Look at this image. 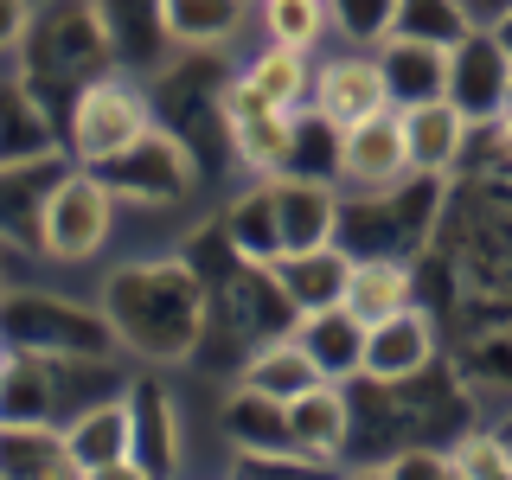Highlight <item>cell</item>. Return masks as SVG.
<instances>
[{
	"label": "cell",
	"instance_id": "6da1fadb",
	"mask_svg": "<svg viewBox=\"0 0 512 480\" xmlns=\"http://www.w3.org/2000/svg\"><path fill=\"white\" fill-rule=\"evenodd\" d=\"M199 282L186 269L160 263V269H122L109 282V327L122 333L128 346L154 352V359H180L192 352V333H199Z\"/></svg>",
	"mask_w": 512,
	"mask_h": 480
},
{
	"label": "cell",
	"instance_id": "7a4b0ae2",
	"mask_svg": "<svg viewBox=\"0 0 512 480\" xmlns=\"http://www.w3.org/2000/svg\"><path fill=\"white\" fill-rule=\"evenodd\" d=\"M109 224H116V192L103 173H58V186L39 205V250L58 263H84L109 244Z\"/></svg>",
	"mask_w": 512,
	"mask_h": 480
},
{
	"label": "cell",
	"instance_id": "3957f363",
	"mask_svg": "<svg viewBox=\"0 0 512 480\" xmlns=\"http://www.w3.org/2000/svg\"><path fill=\"white\" fill-rule=\"evenodd\" d=\"M148 128H154V109L135 84H122V77H90L71 103V154L90 160V167H103L109 154L135 148Z\"/></svg>",
	"mask_w": 512,
	"mask_h": 480
},
{
	"label": "cell",
	"instance_id": "277c9868",
	"mask_svg": "<svg viewBox=\"0 0 512 480\" xmlns=\"http://www.w3.org/2000/svg\"><path fill=\"white\" fill-rule=\"evenodd\" d=\"M333 173H340L346 186H359V199H365V192L397 186L410 173L404 116H397V109H378V116L340 128V135H333Z\"/></svg>",
	"mask_w": 512,
	"mask_h": 480
},
{
	"label": "cell",
	"instance_id": "5b68a950",
	"mask_svg": "<svg viewBox=\"0 0 512 480\" xmlns=\"http://www.w3.org/2000/svg\"><path fill=\"white\" fill-rule=\"evenodd\" d=\"M448 103L468 122H493L512 103V58L500 52L493 32H468V39L448 45Z\"/></svg>",
	"mask_w": 512,
	"mask_h": 480
},
{
	"label": "cell",
	"instance_id": "8992f818",
	"mask_svg": "<svg viewBox=\"0 0 512 480\" xmlns=\"http://www.w3.org/2000/svg\"><path fill=\"white\" fill-rule=\"evenodd\" d=\"M269 282H276V295H282V308L288 314H320V308H340V295H346V276H352V256L333 244H308V250H282V256H269Z\"/></svg>",
	"mask_w": 512,
	"mask_h": 480
},
{
	"label": "cell",
	"instance_id": "52a82bcc",
	"mask_svg": "<svg viewBox=\"0 0 512 480\" xmlns=\"http://www.w3.org/2000/svg\"><path fill=\"white\" fill-rule=\"evenodd\" d=\"M109 180V192H128V199H180L186 180H192V160L186 148L173 135H160V128H148V135L135 141V148H122V154H109L103 167H96Z\"/></svg>",
	"mask_w": 512,
	"mask_h": 480
},
{
	"label": "cell",
	"instance_id": "ba28073f",
	"mask_svg": "<svg viewBox=\"0 0 512 480\" xmlns=\"http://www.w3.org/2000/svg\"><path fill=\"white\" fill-rule=\"evenodd\" d=\"M269 205H276V256L327 244L340 231V192L314 173H269Z\"/></svg>",
	"mask_w": 512,
	"mask_h": 480
},
{
	"label": "cell",
	"instance_id": "9c48e42d",
	"mask_svg": "<svg viewBox=\"0 0 512 480\" xmlns=\"http://www.w3.org/2000/svg\"><path fill=\"white\" fill-rule=\"evenodd\" d=\"M308 90H314V122H327L333 135L352 128V122H365V116H378V109H391L384 71H378V58H365V52H346V58L320 64V77Z\"/></svg>",
	"mask_w": 512,
	"mask_h": 480
},
{
	"label": "cell",
	"instance_id": "30bf717a",
	"mask_svg": "<svg viewBox=\"0 0 512 480\" xmlns=\"http://www.w3.org/2000/svg\"><path fill=\"white\" fill-rule=\"evenodd\" d=\"M282 436L301 461H333L352 436V397L340 391V378H320L301 397L282 404Z\"/></svg>",
	"mask_w": 512,
	"mask_h": 480
},
{
	"label": "cell",
	"instance_id": "8fae6325",
	"mask_svg": "<svg viewBox=\"0 0 512 480\" xmlns=\"http://www.w3.org/2000/svg\"><path fill=\"white\" fill-rule=\"evenodd\" d=\"M436 359V327H429L416 308L404 314H384L365 327V346H359V378H372V384H404L416 378L423 365Z\"/></svg>",
	"mask_w": 512,
	"mask_h": 480
},
{
	"label": "cell",
	"instance_id": "7c38bea8",
	"mask_svg": "<svg viewBox=\"0 0 512 480\" xmlns=\"http://www.w3.org/2000/svg\"><path fill=\"white\" fill-rule=\"evenodd\" d=\"M64 455H71V474H135L128 461V397H109V404H90L64 429Z\"/></svg>",
	"mask_w": 512,
	"mask_h": 480
},
{
	"label": "cell",
	"instance_id": "4fadbf2b",
	"mask_svg": "<svg viewBox=\"0 0 512 480\" xmlns=\"http://www.w3.org/2000/svg\"><path fill=\"white\" fill-rule=\"evenodd\" d=\"M378 71H384V90H391V109L429 103V96L448 90V45L391 32V39H378Z\"/></svg>",
	"mask_w": 512,
	"mask_h": 480
},
{
	"label": "cell",
	"instance_id": "5bb4252c",
	"mask_svg": "<svg viewBox=\"0 0 512 480\" xmlns=\"http://www.w3.org/2000/svg\"><path fill=\"white\" fill-rule=\"evenodd\" d=\"M404 116V141H410V173H448L461 160V148H468V135H474V122L461 116L448 96H429V103H410V109H397Z\"/></svg>",
	"mask_w": 512,
	"mask_h": 480
},
{
	"label": "cell",
	"instance_id": "9a60e30c",
	"mask_svg": "<svg viewBox=\"0 0 512 480\" xmlns=\"http://www.w3.org/2000/svg\"><path fill=\"white\" fill-rule=\"evenodd\" d=\"M308 84H314V77H308V52H301V45H269V52L256 58L231 90H224V103H250V109H301Z\"/></svg>",
	"mask_w": 512,
	"mask_h": 480
},
{
	"label": "cell",
	"instance_id": "2e32d148",
	"mask_svg": "<svg viewBox=\"0 0 512 480\" xmlns=\"http://www.w3.org/2000/svg\"><path fill=\"white\" fill-rule=\"evenodd\" d=\"M340 308L359 320V327H372V320H384V314H404L410 308V263H404V256H391V250L359 256L352 276H346Z\"/></svg>",
	"mask_w": 512,
	"mask_h": 480
},
{
	"label": "cell",
	"instance_id": "e0dca14e",
	"mask_svg": "<svg viewBox=\"0 0 512 480\" xmlns=\"http://www.w3.org/2000/svg\"><path fill=\"white\" fill-rule=\"evenodd\" d=\"M224 116H231L237 154H244L256 173H288V160H295V141H301L295 109H250V103H224Z\"/></svg>",
	"mask_w": 512,
	"mask_h": 480
},
{
	"label": "cell",
	"instance_id": "ac0fdd59",
	"mask_svg": "<svg viewBox=\"0 0 512 480\" xmlns=\"http://www.w3.org/2000/svg\"><path fill=\"white\" fill-rule=\"evenodd\" d=\"M308 384H320V365H314V352L301 346V333L269 340L263 352H250V365H244V391L269 397V404H288V397H301Z\"/></svg>",
	"mask_w": 512,
	"mask_h": 480
},
{
	"label": "cell",
	"instance_id": "d6986e66",
	"mask_svg": "<svg viewBox=\"0 0 512 480\" xmlns=\"http://www.w3.org/2000/svg\"><path fill=\"white\" fill-rule=\"evenodd\" d=\"M128 461H135V474H167L180 461L173 455V410L154 384H135V397H128Z\"/></svg>",
	"mask_w": 512,
	"mask_h": 480
},
{
	"label": "cell",
	"instance_id": "ffe728a7",
	"mask_svg": "<svg viewBox=\"0 0 512 480\" xmlns=\"http://www.w3.org/2000/svg\"><path fill=\"white\" fill-rule=\"evenodd\" d=\"M301 346L314 352L320 378H359V346H365V327L352 320L346 308H320V314H301Z\"/></svg>",
	"mask_w": 512,
	"mask_h": 480
},
{
	"label": "cell",
	"instance_id": "44dd1931",
	"mask_svg": "<svg viewBox=\"0 0 512 480\" xmlns=\"http://www.w3.org/2000/svg\"><path fill=\"white\" fill-rule=\"evenodd\" d=\"M0 474H71L64 429H45L39 416L0 423Z\"/></svg>",
	"mask_w": 512,
	"mask_h": 480
},
{
	"label": "cell",
	"instance_id": "7402d4cb",
	"mask_svg": "<svg viewBox=\"0 0 512 480\" xmlns=\"http://www.w3.org/2000/svg\"><path fill=\"white\" fill-rule=\"evenodd\" d=\"M154 7H160V26L180 45H224L244 26L250 0H154Z\"/></svg>",
	"mask_w": 512,
	"mask_h": 480
},
{
	"label": "cell",
	"instance_id": "603a6c76",
	"mask_svg": "<svg viewBox=\"0 0 512 480\" xmlns=\"http://www.w3.org/2000/svg\"><path fill=\"white\" fill-rule=\"evenodd\" d=\"M391 32H410V39L455 45V39H468V32H474V20H468V7H461V0H397Z\"/></svg>",
	"mask_w": 512,
	"mask_h": 480
},
{
	"label": "cell",
	"instance_id": "cb8c5ba5",
	"mask_svg": "<svg viewBox=\"0 0 512 480\" xmlns=\"http://www.w3.org/2000/svg\"><path fill=\"white\" fill-rule=\"evenodd\" d=\"M263 26L276 45H301L314 52L320 26H327V0H263Z\"/></svg>",
	"mask_w": 512,
	"mask_h": 480
},
{
	"label": "cell",
	"instance_id": "d4e9b609",
	"mask_svg": "<svg viewBox=\"0 0 512 480\" xmlns=\"http://www.w3.org/2000/svg\"><path fill=\"white\" fill-rule=\"evenodd\" d=\"M448 461H455L461 480H512V448L500 429H474V436H461L448 448Z\"/></svg>",
	"mask_w": 512,
	"mask_h": 480
},
{
	"label": "cell",
	"instance_id": "484cf974",
	"mask_svg": "<svg viewBox=\"0 0 512 480\" xmlns=\"http://www.w3.org/2000/svg\"><path fill=\"white\" fill-rule=\"evenodd\" d=\"M327 20L340 26L352 45H378V39H391L397 0H327Z\"/></svg>",
	"mask_w": 512,
	"mask_h": 480
},
{
	"label": "cell",
	"instance_id": "4316f807",
	"mask_svg": "<svg viewBox=\"0 0 512 480\" xmlns=\"http://www.w3.org/2000/svg\"><path fill=\"white\" fill-rule=\"evenodd\" d=\"M384 474L391 480H455V461H448V448H397L384 461Z\"/></svg>",
	"mask_w": 512,
	"mask_h": 480
},
{
	"label": "cell",
	"instance_id": "83f0119b",
	"mask_svg": "<svg viewBox=\"0 0 512 480\" xmlns=\"http://www.w3.org/2000/svg\"><path fill=\"white\" fill-rule=\"evenodd\" d=\"M26 0H0V52H13V45L26 39Z\"/></svg>",
	"mask_w": 512,
	"mask_h": 480
},
{
	"label": "cell",
	"instance_id": "f1b7e54d",
	"mask_svg": "<svg viewBox=\"0 0 512 480\" xmlns=\"http://www.w3.org/2000/svg\"><path fill=\"white\" fill-rule=\"evenodd\" d=\"M487 32H493V39H500V52L512 58V7H506V13H500V20H493Z\"/></svg>",
	"mask_w": 512,
	"mask_h": 480
},
{
	"label": "cell",
	"instance_id": "f546056e",
	"mask_svg": "<svg viewBox=\"0 0 512 480\" xmlns=\"http://www.w3.org/2000/svg\"><path fill=\"white\" fill-rule=\"evenodd\" d=\"M493 135H500V148H506V154H512V103H506V109H500V116H493Z\"/></svg>",
	"mask_w": 512,
	"mask_h": 480
},
{
	"label": "cell",
	"instance_id": "4dcf8cb0",
	"mask_svg": "<svg viewBox=\"0 0 512 480\" xmlns=\"http://www.w3.org/2000/svg\"><path fill=\"white\" fill-rule=\"evenodd\" d=\"M0 365H7V352H0Z\"/></svg>",
	"mask_w": 512,
	"mask_h": 480
},
{
	"label": "cell",
	"instance_id": "1f68e13d",
	"mask_svg": "<svg viewBox=\"0 0 512 480\" xmlns=\"http://www.w3.org/2000/svg\"><path fill=\"white\" fill-rule=\"evenodd\" d=\"M0 384H7V378H0Z\"/></svg>",
	"mask_w": 512,
	"mask_h": 480
}]
</instances>
